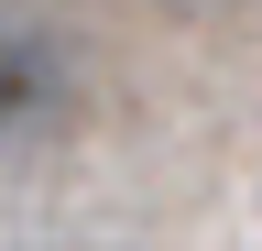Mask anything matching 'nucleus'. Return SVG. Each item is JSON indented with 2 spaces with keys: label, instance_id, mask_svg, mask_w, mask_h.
I'll use <instances>...</instances> for the list:
<instances>
[]
</instances>
